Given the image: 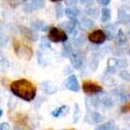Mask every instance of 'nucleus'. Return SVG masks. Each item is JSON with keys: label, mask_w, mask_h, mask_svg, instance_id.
<instances>
[{"label": "nucleus", "mask_w": 130, "mask_h": 130, "mask_svg": "<svg viewBox=\"0 0 130 130\" xmlns=\"http://www.w3.org/2000/svg\"><path fill=\"white\" fill-rule=\"evenodd\" d=\"M111 20V10L108 8H103L101 11V21L103 23H106Z\"/></svg>", "instance_id": "obj_12"}, {"label": "nucleus", "mask_w": 130, "mask_h": 130, "mask_svg": "<svg viewBox=\"0 0 130 130\" xmlns=\"http://www.w3.org/2000/svg\"><path fill=\"white\" fill-rule=\"evenodd\" d=\"M63 55L64 56H70L72 53H73V49H72V46H71V43H68L66 42L64 44V47H63Z\"/></svg>", "instance_id": "obj_18"}, {"label": "nucleus", "mask_w": 130, "mask_h": 130, "mask_svg": "<svg viewBox=\"0 0 130 130\" xmlns=\"http://www.w3.org/2000/svg\"><path fill=\"white\" fill-rule=\"evenodd\" d=\"M103 104H104V106L106 107V108H111L113 105H114V103H113V100L112 99H105L104 101H103Z\"/></svg>", "instance_id": "obj_23"}, {"label": "nucleus", "mask_w": 130, "mask_h": 130, "mask_svg": "<svg viewBox=\"0 0 130 130\" xmlns=\"http://www.w3.org/2000/svg\"><path fill=\"white\" fill-rule=\"evenodd\" d=\"M48 39L52 42H66L67 35L63 29L52 27V28H50V30H49Z\"/></svg>", "instance_id": "obj_3"}, {"label": "nucleus", "mask_w": 130, "mask_h": 130, "mask_svg": "<svg viewBox=\"0 0 130 130\" xmlns=\"http://www.w3.org/2000/svg\"><path fill=\"white\" fill-rule=\"evenodd\" d=\"M98 13H99V10L95 9V8H89V9L87 10V14L89 16H92V18H96L98 16Z\"/></svg>", "instance_id": "obj_21"}, {"label": "nucleus", "mask_w": 130, "mask_h": 130, "mask_svg": "<svg viewBox=\"0 0 130 130\" xmlns=\"http://www.w3.org/2000/svg\"><path fill=\"white\" fill-rule=\"evenodd\" d=\"M31 25L36 30H40V31H47L48 28H49L47 24H44L41 21H34L31 23Z\"/></svg>", "instance_id": "obj_11"}, {"label": "nucleus", "mask_w": 130, "mask_h": 130, "mask_svg": "<svg viewBox=\"0 0 130 130\" xmlns=\"http://www.w3.org/2000/svg\"><path fill=\"white\" fill-rule=\"evenodd\" d=\"M1 115H2V109H0V117H1Z\"/></svg>", "instance_id": "obj_30"}, {"label": "nucleus", "mask_w": 130, "mask_h": 130, "mask_svg": "<svg viewBox=\"0 0 130 130\" xmlns=\"http://www.w3.org/2000/svg\"><path fill=\"white\" fill-rule=\"evenodd\" d=\"M65 2L68 7H74L77 3V0H65Z\"/></svg>", "instance_id": "obj_26"}, {"label": "nucleus", "mask_w": 130, "mask_h": 130, "mask_svg": "<svg viewBox=\"0 0 130 130\" xmlns=\"http://www.w3.org/2000/svg\"><path fill=\"white\" fill-rule=\"evenodd\" d=\"M21 31L24 35V37L28 40H31V41H36V40H38V38H39L37 32H35L34 30H31L30 28H28V27H24V26L21 27Z\"/></svg>", "instance_id": "obj_9"}, {"label": "nucleus", "mask_w": 130, "mask_h": 130, "mask_svg": "<svg viewBox=\"0 0 130 130\" xmlns=\"http://www.w3.org/2000/svg\"><path fill=\"white\" fill-rule=\"evenodd\" d=\"M65 87L73 92H78L79 91V84H78V80H77V77L75 75H71L66 79V81H65Z\"/></svg>", "instance_id": "obj_7"}, {"label": "nucleus", "mask_w": 130, "mask_h": 130, "mask_svg": "<svg viewBox=\"0 0 130 130\" xmlns=\"http://www.w3.org/2000/svg\"><path fill=\"white\" fill-rule=\"evenodd\" d=\"M2 55V53H1V51H0V56H1Z\"/></svg>", "instance_id": "obj_32"}, {"label": "nucleus", "mask_w": 130, "mask_h": 130, "mask_svg": "<svg viewBox=\"0 0 130 130\" xmlns=\"http://www.w3.org/2000/svg\"><path fill=\"white\" fill-rule=\"evenodd\" d=\"M101 2H102V3H103V5H104V6H107V5H108V3H109V2H111V0H101Z\"/></svg>", "instance_id": "obj_28"}, {"label": "nucleus", "mask_w": 130, "mask_h": 130, "mask_svg": "<svg viewBox=\"0 0 130 130\" xmlns=\"http://www.w3.org/2000/svg\"><path fill=\"white\" fill-rule=\"evenodd\" d=\"M83 90L86 92V93H89V94H94V93H99V92H102L103 91V88L98 85L95 83H92V81H85L83 84Z\"/></svg>", "instance_id": "obj_5"}, {"label": "nucleus", "mask_w": 130, "mask_h": 130, "mask_svg": "<svg viewBox=\"0 0 130 130\" xmlns=\"http://www.w3.org/2000/svg\"><path fill=\"white\" fill-rule=\"evenodd\" d=\"M81 25L86 28H91V27H93V25H94V22H93L91 19L83 18L81 19Z\"/></svg>", "instance_id": "obj_16"}, {"label": "nucleus", "mask_w": 130, "mask_h": 130, "mask_svg": "<svg viewBox=\"0 0 130 130\" xmlns=\"http://www.w3.org/2000/svg\"><path fill=\"white\" fill-rule=\"evenodd\" d=\"M104 119V117L101 115L100 113H96V112H93L91 114V120L93 121V123H95V124H100V123H102Z\"/></svg>", "instance_id": "obj_14"}, {"label": "nucleus", "mask_w": 130, "mask_h": 130, "mask_svg": "<svg viewBox=\"0 0 130 130\" xmlns=\"http://www.w3.org/2000/svg\"><path fill=\"white\" fill-rule=\"evenodd\" d=\"M10 90L14 95L25 101H31L36 96V87L26 79H19L11 83Z\"/></svg>", "instance_id": "obj_1"}, {"label": "nucleus", "mask_w": 130, "mask_h": 130, "mask_svg": "<svg viewBox=\"0 0 130 130\" xmlns=\"http://www.w3.org/2000/svg\"><path fill=\"white\" fill-rule=\"evenodd\" d=\"M70 60H71V63L73 65V67L78 70L83 66V56H81L80 52H73V53L70 55Z\"/></svg>", "instance_id": "obj_8"}, {"label": "nucleus", "mask_w": 130, "mask_h": 130, "mask_svg": "<svg viewBox=\"0 0 130 130\" xmlns=\"http://www.w3.org/2000/svg\"><path fill=\"white\" fill-rule=\"evenodd\" d=\"M120 77L123 79H127V80H129L130 79V76H129V73H127V72H121L120 73Z\"/></svg>", "instance_id": "obj_25"}, {"label": "nucleus", "mask_w": 130, "mask_h": 130, "mask_svg": "<svg viewBox=\"0 0 130 130\" xmlns=\"http://www.w3.org/2000/svg\"><path fill=\"white\" fill-rule=\"evenodd\" d=\"M67 109H68L67 106H61V107H59V108H56L55 111L52 112V116H53V117H60L63 113H66Z\"/></svg>", "instance_id": "obj_15"}, {"label": "nucleus", "mask_w": 130, "mask_h": 130, "mask_svg": "<svg viewBox=\"0 0 130 130\" xmlns=\"http://www.w3.org/2000/svg\"><path fill=\"white\" fill-rule=\"evenodd\" d=\"M43 87H44V90H46V92H48V93H54L55 90H56L55 87L52 84H50V83H44Z\"/></svg>", "instance_id": "obj_19"}, {"label": "nucleus", "mask_w": 130, "mask_h": 130, "mask_svg": "<svg viewBox=\"0 0 130 130\" xmlns=\"http://www.w3.org/2000/svg\"><path fill=\"white\" fill-rule=\"evenodd\" d=\"M0 130H10L9 124H7V123L1 124V125H0Z\"/></svg>", "instance_id": "obj_27"}, {"label": "nucleus", "mask_w": 130, "mask_h": 130, "mask_svg": "<svg viewBox=\"0 0 130 130\" xmlns=\"http://www.w3.org/2000/svg\"><path fill=\"white\" fill-rule=\"evenodd\" d=\"M88 39H89V41L92 42V43L101 44L106 40V35H105V32L103 30L96 29V30H93L92 32L89 34Z\"/></svg>", "instance_id": "obj_4"}, {"label": "nucleus", "mask_w": 130, "mask_h": 130, "mask_svg": "<svg viewBox=\"0 0 130 130\" xmlns=\"http://www.w3.org/2000/svg\"><path fill=\"white\" fill-rule=\"evenodd\" d=\"M64 13L65 15L67 16V18L70 19H76V16L79 14V10L77 9L75 7H68L66 9L64 10Z\"/></svg>", "instance_id": "obj_10"}, {"label": "nucleus", "mask_w": 130, "mask_h": 130, "mask_svg": "<svg viewBox=\"0 0 130 130\" xmlns=\"http://www.w3.org/2000/svg\"><path fill=\"white\" fill-rule=\"evenodd\" d=\"M40 46H41V48H43V49H50L51 48L50 42H49V40L46 37H42L40 39Z\"/></svg>", "instance_id": "obj_20"}, {"label": "nucleus", "mask_w": 130, "mask_h": 130, "mask_svg": "<svg viewBox=\"0 0 130 130\" xmlns=\"http://www.w3.org/2000/svg\"><path fill=\"white\" fill-rule=\"evenodd\" d=\"M43 7H44V0H30L29 3L25 5L24 10H25V12H27V13H30V12L41 9Z\"/></svg>", "instance_id": "obj_6"}, {"label": "nucleus", "mask_w": 130, "mask_h": 130, "mask_svg": "<svg viewBox=\"0 0 130 130\" xmlns=\"http://www.w3.org/2000/svg\"><path fill=\"white\" fill-rule=\"evenodd\" d=\"M55 15H56V18L58 19H60L61 16L63 15V13H64V10H63V7H62V5H56V7H55Z\"/></svg>", "instance_id": "obj_22"}, {"label": "nucleus", "mask_w": 130, "mask_h": 130, "mask_svg": "<svg viewBox=\"0 0 130 130\" xmlns=\"http://www.w3.org/2000/svg\"><path fill=\"white\" fill-rule=\"evenodd\" d=\"M65 130H75L74 128H70V129H65Z\"/></svg>", "instance_id": "obj_31"}, {"label": "nucleus", "mask_w": 130, "mask_h": 130, "mask_svg": "<svg viewBox=\"0 0 130 130\" xmlns=\"http://www.w3.org/2000/svg\"><path fill=\"white\" fill-rule=\"evenodd\" d=\"M126 41H127L126 35L121 30H118V32H117V42H118V44H124Z\"/></svg>", "instance_id": "obj_17"}, {"label": "nucleus", "mask_w": 130, "mask_h": 130, "mask_svg": "<svg viewBox=\"0 0 130 130\" xmlns=\"http://www.w3.org/2000/svg\"><path fill=\"white\" fill-rule=\"evenodd\" d=\"M51 1H53V2H59V1H62V0H51Z\"/></svg>", "instance_id": "obj_29"}, {"label": "nucleus", "mask_w": 130, "mask_h": 130, "mask_svg": "<svg viewBox=\"0 0 130 130\" xmlns=\"http://www.w3.org/2000/svg\"><path fill=\"white\" fill-rule=\"evenodd\" d=\"M127 66V61L126 60H117L116 67H125Z\"/></svg>", "instance_id": "obj_24"}, {"label": "nucleus", "mask_w": 130, "mask_h": 130, "mask_svg": "<svg viewBox=\"0 0 130 130\" xmlns=\"http://www.w3.org/2000/svg\"><path fill=\"white\" fill-rule=\"evenodd\" d=\"M13 48H14V51L16 55L21 59H25V60H29L32 55V50L31 48H29L25 44L24 42H22L20 39L15 38L14 41H13Z\"/></svg>", "instance_id": "obj_2"}, {"label": "nucleus", "mask_w": 130, "mask_h": 130, "mask_svg": "<svg viewBox=\"0 0 130 130\" xmlns=\"http://www.w3.org/2000/svg\"><path fill=\"white\" fill-rule=\"evenodd\" d=\"M114 127H115V123L114 121H108V123L98 126L94 130H113Z\"/></svg>", "instance_id": "obj_13"}]
</instances>
